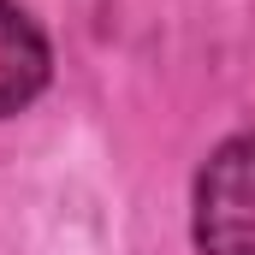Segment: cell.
Listing matches in <instances>:
<instances>
[{
    "mask_svg": "<svg viewBox=\"0 0 255 255\" xmlns=\"http://www.w3.org/2000/svg\"><path fill=\"white\" fill-rule=\"evenodd\" d=\"M196 244L202 255H255V136H232L196 178Z\"/></svg>",
    "mask_w": 255,
    "mask_h": 255,
    "instance_id": "obj_1",
    "label": "cell"
},
{
    "mask_svg": "<svg viewBox=\"0 0 255 255\" xmlns=\"http://www.w3.org/2000/svg\"><path fill=\"white\" fill-rule=\"evenodd\" d=\"M48 83V42L18 0H0V119L30 107Z\"/></svg>",
    "mask_w": 255,
    "mask_h": 255,
    "instance_id": "obj_2",
    "label": "cell"
}]
</instances>
